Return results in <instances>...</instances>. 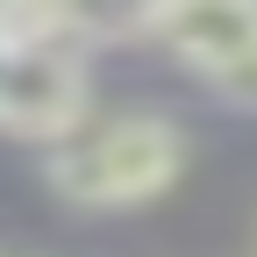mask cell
<instances>
[{
    "mask_svg": "<svg viewBox=\"0 0 257 257\" xmlns=\"http://www.w3.org/2000/svg\"><path fill=\"white\" fill-rule=\"evenodd\" d=\"M50 193L72 207L93 214H114V207H143L157 193H172L186 172V128L150 114V107H128L107 121H86L79 136H64L50 150Z\"/></svg>",
    "mask_w": 257,
    "mask_h": 257,
    "instance_id": "6da1fadb",
    "label": "cell"
},
{
    "mask_svg": "<svg viewBox=\"0 0 257 257\" xmlns=\"http://www.w3.org/2000/svg\"><path fill=\"white\" fill-rule=\"evenodd\" d=\"M214 93H221L229 107H250V114H257V43H250V50L229 64V72L214 79Z\"/></svg>",
    "mask_w": 257,
    "mask_h": 257,
    "instance_id": "277c9868",
    "label": "cell"
},
{
    "mask_svg": "<svg viewBox=\"0 0 257 257\" xmlns=\"http://www.w3.org/2000/svg\"><path fill=\"white\" fill-rule=\"evenodd\" d=\"M136 29H143L150 43H165L193 79L214 86L257 43V8H236V0H193V8H150Z\"/></svg>",
    "mask_w": 257,
    "mask_h": 257,
    "instance_id": "3957f363",
    "label": "cell"
},
{
    "mask_svg": "<svg viewBox=\"0 0 257 257\" xmlns=\"http://www.w3.org/2000/svg\"><path fill=\"white\" fill-rule=\"evenodd\" d=\"M8 57H15V29H8V15H0V79H8Z\"/></svg>",
    "mask_w": 257,
    "mask_h": 257,
    "instance_id": "5b68a950",
    "label": "cell"
},
{
    "mask_svg": "<svg viewBox=\"0 0 257 257\" xmlns=\"http://www.w3.org/2000/svg\"><path fill=\"white\" fill-rule=\"evenodd\" d=\"M15 57L0 79V128L29 143H64L86 128V15H8Z\"/></svg>",
    "mask_w": 257,
    "mask_h": 257,
    "instance_id": "7a4b0ae2",
    "label": "cell"
}]
</instances>
